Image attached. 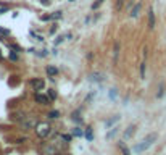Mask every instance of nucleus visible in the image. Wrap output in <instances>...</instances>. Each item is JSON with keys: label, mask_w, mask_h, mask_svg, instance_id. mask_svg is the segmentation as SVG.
<instances>
[{"label": "nucleus", "mask_w": 166, "mask_h": 155, "mask_svg": "<svg viewBox=\"0 0 166 155\" xmlns=\"http://www.w3.org/2000/svg\"><path fill=\"white\" fill-rule=\"evenodd\" d=\"M61 16H63V12H60V10H58V12H53L52 15H44L41 20H42V21H55V20H60Z\"/></svg>", "instance_id": "nucleus-5"}, {"label": "nucleus", "mask_w": 166, "mask_h": 155, "mask_svg": "<svg viewBox=\"0 0 166 155\" xmlns=\"http://www.w3.org/2000/svg\"><path fill=\"white\" fill-rule=\"evenodd\" d=\"M57 155H69V154H57Z\"/></svg>", "instance_id": "nucleus-27"}, {"label": "nucleus", "mask_w": 166, "mask_h": 155, "mask_svg": "<svg viewBox=\"0 0 166 155\" xmlns=\"http://www.w3.org/2000/svg\"><path fill=\"white\" fill-rule=\"evenodd\" d=\"M140 8H142V5H140V3H136V5H134V8L131 10V15H129V16H131V18H137L139 13H140Z\"/></svg>", "instance_id": "nucleus-9"}, {"label": "nucleus", "mask_w": 166, "mask_h": 155, "mask_svg": "<svg viewBox=\"0 0 166 155\" xmlns=\"http://www.w3.org/2000/svg\"><path fill=\"white\" fill-rule=\"evenodd\" d=\"M158 90H160V92L157 94V97H161V95H163V86H160V89H158Z\"/></svg>", "instance_id": "nucleus-24"}, {"label": "nucleus", "mask_w": 166, "mask_h": 155, "mask_svg": "<svg viewBox=\"0 0 166 155\" xmlns=\"http://www.w3.org/2000/svg\"><path fill=\"white\" fill-rule=\"evenodd\" d=\"M34 100H36L37 103H41V105H47V103L50 102L49 97H47V95H44V94H41V92H37V94L34 95Z\"/></svg>", "instance_id": "nucleus-6"}, {"label": "nucleus", "mask_w": 166, "mask_h": 155, "mask_svg": "<svg viewBox=\"0 0 166 155\" xmlns=\"http://www.w3.org/2000/svg\"><path fill=\"white\" fill-rule=\"evenodd\" d=\"M140 78L142 79L145 78V61H142L140 63Z\"/></svg>", "instance_id": "nucleus-16"}, {"label": "nucleus", "mask_w": 166, "mask_h": 155, "mask_svg": "<svg viewBox=\"0 0 166 155\" xmlns=\"http://www.w3.org/2000/svg\"><path fill=\"white\" fill-rule=\"evenodd\" d=\"M60 137L63 139V141H66V142H69V141H71V136H68V134H61Z\"/></svg>", "instance_id": "nucleus-20"}, {"label": "nucleus", "mask_w": 166, "mask_h": 155, "mask_svg": "<svg viewBox=\"0 0 166 155\" xmlns=\"http://www.w3.org/2000/svg\"><path fill=\"white\" fill-rule=\"evenodd\" d=\"M103 2H105V0H95V2L92 3V10H97L98 7H100L102 3H103Z\"/></svg>", "instance_id": "nucleus-17"}, {"label": "nucleus", "mask_w": 166, "mask_h": 155, "mask_svg": "<svg viewBox=\"0 0 166 155\" xmlns=\"http://www.w3.org/2000/svg\"><path fill=\"white\" fill-rule=\"evenodd\" d=\"M118 55H119V42H115V52H113V60H115V63L118 61Z\"/></svg>", "instance_id": "nucleus-11"}, {"label": "nucleus", "mask_w": 166, "mask_h": 155, "mask_svg": "<svg viewBox=\"0 0 166 155\" xmlns=\"http://www.w3.org/2000/svg\"><path fill=\"white\" fill-rule=\"evenodd\" d=\"M37 123L39 121H37L36 116H24L21 121V126H23V129H34L37 126Z\"/></svg>", "instance_id": "nucleus-3"}, {"label": "nucleus", "mask_w": 166, "mask_h": 155, "mask_svg": "<svg viewBox=\"0 0 166 155\" xmlns=\"http://www.w3.org/2000/svg\"><path fill=\"white\" fill-rule=\"evenodd\" d=\"M157 133H153V134H150V136H147L145 139H144V141H142V142H139L137 145L134 147V152H136V154H140V152H145L147 149H148L150 145H152V144L155 142V141H157Z\"/></svg>", "instance_id": "nucleus-1"}, {"label": "nucleus", "mask_w": 166, "mask_h": 155, "mask_svg": "<svg viewBox=\"0 0 166 155\" xmlns=\"http://www.w3.org/2000/svg\"><path fill=\"white\" fill-rule=\"evenodd\" d=\"M123 3H124V0H118V2H116V10H121Z\"/></svg>", "instance_id": "nucleus-21"}, {"label": "nucleus", "mask_w": 166, "mask_h": 155, "mask_svg": "<svg viewBox=\"0 0 166 155\" xmlns=\"http://www.w3.org/2000/svg\"><path fill=\"white\" fill-rule=\"evenodd\" d=\"M0 34H2V36H10V31H8V29L0 28Z\"/></svg>", "instance_id": "nucleus-19"}, {"label": "nucleus", "mask_w": 166, "mask_h": 155, "mask_svg": "<svg viewBox=\"0 0 166 155\" xmlns=\"http://www.w3.org/2000/svg\"><path fill=\"white\" fill-rule=\"evenodd\" d=\"M47 97H49V100H55L57 99V92L53 89H49V92H47Z\"/></svg>", "instance_id": "nucleus-14"}, {"label": "nucleus", "mask_w": 166, "mask_h": 155, "mask_svg": "<svg viewBox=\"0 0 166 155\" xmlns=\"http://www.w3.org/2000/svg\"><path fill=\"white\" fill-rule=\"evenodd\" d=\"M47 74H49V76H57L58 69L55 68V66H47Z\"/></svg>", "instance_id": "nucleus-13"}, {"label": "nucleus", "mask_w": 166, "mask_h": 155, "mask_svg": "<svg viewBox=\"0 0 166 155\" xmlns=\"http://www.w3.org/2000/svg\"><path fill=\"white\" fill-rule=\"evenodd\" d=\"M81 134H82V133H81V131H79V129L76 128V129H74V136H81Z\"/></svg>", "instance_id": "nucleus-25"}, {"label": "nucleus", "mask_w": 166, "mask_h": 155, "mask_svg": "<svg viewBox=\"0 0 166 155\" xmlns=\"http://www.w3.org/2000/svg\"><path fill=\"white\" fill-rule=\"evenodd\" d=\"M89 81L90 82H98V81H102V74L100 73H92L89 76Z\"/></svg>", "instance_id": "nucleus-10"}, {"label": "nucleus", "mask_w": 166, "mask_h": 155, "mask_svg": "<svg viewBox=\"0 0 166 155\" xmlns=\"http://www.w3.org/2000/svg\"><path fill=\"white\" fill-rule=\"evenodd\" d=\"M7 10H8V8H7V7H3V8H0V15H2V13H5V12H7Z\"/></svg>", "instance_id": "nucleus-26"}, {"label": "nucleus", "mask_w": 166, "mask_h": 155, "mask_svg": "<svg viewBox=\"0 0 166 155\" xmlns=\"http://www.w3.org/2000/svg\"><path fill=\"white\" fill-rule=\"evenodd\" d=\"M58 116H60V111H57V110H52L49 113V118H52V120H57Z\"/></svg>", "instance_id": "nucleus-15"}, {"label": "nucleus", "mask_w": 166, "mask_h": 155, "mask_svg": "<svg viewBox=\"0 0 166 155\" xmlns=\"http://www.w3.org/2000/svg\"><path fill=\"white\" fill-rule=\"evenodd\" d=\"M148 28L150 29L155 28V12H153V8L148 10Z\"/></svg>", "instance_id": "nucleus-8"}, {"label": "nucleus", "mask_w": 166, "mask_h": 155, "mask_svg": "<svg viewBox=\"0 0 166 155\" xmlns=\"http://www.w3.org/2000/svg\"><path fill=\"white\" fill-rule=\"evenodd\" d=\"M85 137L89 139V141H92V131H90V128H87V131H85Z\"/></svg>", "instance_id": "nucleus-18"}, {"label": "nucleus", "mask_w": 166, "mask_h": 155, "mask_svg": "<svg viewBox=\"0 0 166 155\" xmlns=\"http://www.w3.org/2000/svg\"><path fill=\"white\" fill-rule=\"evenodd\" d=\"M34 129H36V134L41 139H45L52 134V126H50L49 123H37V126Z\"/></svg>", "instance_id": "nucleus-2"}, {"label": "nucleus", "mask_w": 166, "mask_h": 155, "mask_svg": "<svg viewBox=\"0 0 166 155\" xmlns=\"http://www.w3.org/2000/svg\"><path fill=\"white\" fill-rule=\"evenodd\" d=\"M147 55H148V49H147V47H144V52H142V57H144V58H147Z\"/></svg>", "instance_id": "nucleus-23"}, {"label": "nucleus", "mask_w": 166, "mask_h": 155, "mask_svg": "<svg viewBox=\"0 0 166 155\" xmlns=\"http://www.w3.org/2000/svg\"><path fill=\"white\" fill-rule=\"evenodd\" d=\"M42 155H57V149L53 145H45L42 149Z\"/></svg>", "instance_id": "nucleus-7"}, {"label": "nucleus", "mask_w": 166, "mask_h": 155, "mask_svg": "<svg viewBox=\"0 0 166 155\" xmlns=\"http://www.w3.org/2000/svg\"><path fill=\"white\" fill-rule=\"evenodd\" d=\"M10 60H13V61H15V60H18V55H16V53H10Z\"/></svg>", "instance_id": "nucleus-22"}, {"label": "nucleus", "mask_w": 166, "mask_h": 155, "mask_svg": "<svg viewBox=\"0 0 166 155\" xmlns=\"http://www.w3.org/2000/svg\"><path fill=\"white\" fill-rule=\"evenodd\" d=\"M29 84H31V87H33L34 90H42V89H44V86H45V82L42 81L41 78H36V79H31V81H29Z\"/></svg>", "instance_id": "nucleus-4"}, {"label": "nucleus", "mask_w": 166, "mask_h": 155, "mask_svg": "<svg viewBox=\"0 0 166 155\" xmlns=\"http://www.w3.org/2000/svg\"><path fill=\"white\" fill-rule=\"evenodd\" d=\"M134 131H136V126H134V124H132V126H129V128H127V131L124 133V139H129L131 136L134 134Z\"/></svg>", "instance_id": "nucleus-12"}]
</instances>
